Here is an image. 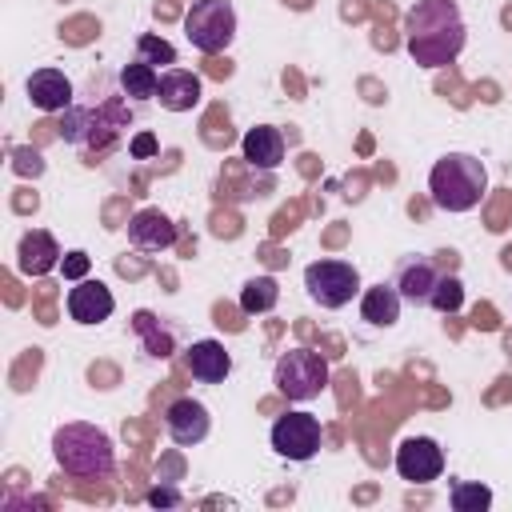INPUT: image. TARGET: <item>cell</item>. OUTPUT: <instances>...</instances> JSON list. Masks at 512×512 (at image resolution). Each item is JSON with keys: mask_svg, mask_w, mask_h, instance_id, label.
<instances>
[{"mask_svg": "<svg viewBox=\"0 0 512 512\" xmlns=\"http://www.w3.org/2000/svg\"><path fill=\"white\" fill-rule=\"evenodd\" d=\"M136 48H140V60H148V64H176V48L168 40L152 36V32H144L136 40Z\"/></svg>", "mask_w": 512, "mask_h": 512, "instance_id": "d4e9b609", "label": "cell"}, {"mask_svg": "<svg viewBox=\"0 0 512 512\" xmlns=\"http://www.w3.org/2000/svg\"><path fill=\"white\" fill-rule=\"evenodd\" d=\"M28 100L44 112H64L72 104V80L60 68H36L28 76Z\"/></svg>", "mask_w": 512, "mask_h": 512, "instance_id": "9a60e30c", "label": "cell"}, {"mask_svg": "<svg viewBox=\"0 0 512 512\" xmlns=\"http://www.w3.org/2000/svg\"><path fill=\"white\" fill-rule=\"evenodd\" d=\"M448 504H452V512H484L488 504H492V492L476 480V484H468V480H452L448 484Z\"/></svg>", "mask_w": 512, "mask_h": 512, "instance_id": "7402d4cb", "label": "cell"}, {"mask_svg": "<svg viewBox=\"0 0 512 512\" xmlns=\"http://www.w3.org/2000/svg\"><path fill=\"white\" fill-rule=\"evenodd\" d=\"M240 148H244V164H248V168L272 172V168H280V160H284V132L272 128V124H256V128L244 132Z\"/></svg>", "mask_w": 512, "mask_h": 512, "instance_id": "7c38bea8", "label": "cell"}, {"mask_svg": "<svg viewBox=\"0 0 512 512\" xmlns=\"http://www.w3.org/2000/svg\"><path fill=\"white\" fill-rule=\"evenodd\" d=\"M124 124H128V112H120L112 104H104L100 112L96 108H64L60 136L72 140V144H80L88 152V160H92V148L104 152L116 140V128H124Z\"/></svg>", "mask_w": 512, "mask_h": 512, "instance_id": "8992f818", "label": "cell"}, {"mask_svg": "<svg viewBox=\"0 0 512 512\" xmlns=\"http://www.w3.org/2000/svg\"><path fill=\"white\" fill-rule=\"evenodd\" d=\"M156 100H160L168 112H188V108H196V104H200V76L188 72V68H168V72H160Z\"/></svg>", "mask_w": 512, "mask_h": 512, "instance_id": "e0dca14e", "label": "cell"}, {"mask_svg": "<svg viewBox=\"0 0 512 512\" xmlns=\"http://www.w3.org/2000/svg\"><path fill=\"white\" fill-rule=\"evenodd\" d=\"M360 316L368 320V324H376V328H392L396 320H400V292H396V284H372V288H364V296H360Z\"/></svg>", "mask_w": 512, "mask_h": 512, "instance_id": "d6986e66", "label": "cell"}, {"mask_svg": "<svg viewBox=\"0 0 512 512\" xmlns=\"http://www.w3.org/2000/svg\"><path fill=\"white\" fill-rule=\"evenodd\" d=\"M184 364H188V372H192L200 384H220V380L232 372V356H228V348H224L220 340H196V344L188 348Z\"/></svg>", "mask_w": 512, "mask_h": 512, "instance_id": "2e32d148", "label": "cell"}, {"mask_svg": "<svg viewBox=\"0 0 512 512\" xmlns=\"http://www.w3.org/2000/svg\"><path fill=\"white\" fill-rule=\"evenodd\" d=\"M184 36L196 52L216 56L232 44L236 36V8L232 0H196L184 16Z\"/></svg>", "mask_w": 512, "mask_h": 512, "instance_id": "277c9868", "label": "cell"}, {"mask_svg": "<svg viewBox=\"0 0 512 512\" xmlns=\"http://www.w3.org/2000/svg\"><path fill=\"white\" fill-rule=\"evenodd\" d=\"M128 152H132V160H148V156H156V152H160V140H156L152 132H140V136H132Z\"/></svg>", "mask_w": 512, "mask_h": 512, "instance_id": "484cf974", "label": "cell"}, {"mask_svg": "<svg viewBox=\"0 0 512 512\" xmlns=\"http://www.w3.org/2000/svg\"><path fill=\"white\" fill-rule=\"evenodd\" d=\"M276 388L288 400H316L328 388V360L312 348H288L276 360Z\"/></svg>", "mask_w": 512, "mask_h": 512, "instance_id": "5b68a950", "label": "cell"}, {"mask_svg": "<svg viewBox=\"0 0 512 512\" xmlns=\"http://www.w3.org/2000/svg\"><path fill=\"white\" fill-rule=\"evenodd\" d=\"M16 264H20V272H28V276H44L48 268H56L60 264V248H56V240L48 236V232H24L20 236V244H16Z\"/></svg>", "mask_w": 512, "mask_h": 512, "instance_id": "ac0fdd59", "label": "cell"}, {"mask_svg": "<svg viewBox=\"0 0 512 512\" xmlns=\"http://www.w3.org/2000/svg\"><path fill=\"white\" fill-rule=\"evenodd\" d=\"M60 272L68 276V280H84V272H88V252H68L64 260H60Z\"/></svg>", "mask_w": 512, "mask_h": 512, "instance_id": "4316f807", "label": "cell"}, {"mask_svg": "<svg viewBox=\"0 0 512 512\" xmlns=\"http://www.w3.org/2000/svg\"><path fill=\"white\" fill-rule=\"evenodd\" d=\"M436 280H440V272H436V264H432L428 256H408V260H400V268H396V292H400V300H408V304H428Z\"/></svg>", "mask_w": 512, "mask_h": 512, "instance_id": "5bb4252c", "label": "cell"}, {"mask_svg": "<svg viewBox=\"0 0 512 512\" xmlns=\"http://www.w3.org/2000/svg\"><path fill=\"white\" fill-rule=\"evenodd\" d=\"M396 472L412 484H432L444 472V448L432 436H408L396 448Z\"/></svg>", "mask_w": 512, "mask_h": 512, "instance_id": "9c48e42d", "label": "cell"}, {"mask_svg": "<svg viewBox=\"0 0 512 512\" xmlns=\"http://www.w3.org/2000/svg\"><path fill=\"white\" fill-rule=\"evenodd\" d=\"M64 304H68V316L76 324H104L116 308L112 288L104 280H76V288H68Z\"/></svg>", "mask_w": 512, "mask_h": 512, "instance_id": "30bf717a", "label": "cell"}, {"mask_svg": "<svg viewBox=\"0 0 512 512\" xmlns=\"http://www.w3.org/2000/svg\"><path fill=\"white\" fill-rule=\"evenodd\" d=\"M132 328L144 336V348H148V356H156V360H164L168 352H172V332H164V328H156V316L152 312H136L132 316Z\"/></svg>", "mask_w": 512, "mask_h": 512, "instance_id": "603a6c76", "label": "cell"}, {"mask_svg": "<svg viewBox=\"0 0 512 512\" xmlns=\"http://www.w3.org/2000/svg\"><path fill=\"white\" fill-rule=\"evenodd\" d=\"M408 56L424 68H444L464 48V20L456 0H416L404 16Z\"/></svg>", "mask_w": 512, "mask_h": 512, "instance_id": "6da1fadb", "label": "cell"}, {"mask_svg": "<svg viewBox=\"0 0 512 512\" xmlns=\"http://www.w3.org/2000/svg\"><path fill=\"white\" fill-rule=\"evenodd\" d=\"M128 240L144 252H160V248H172L176 240V224L160 212V208H140L132 220H128Z\"/></svg>", "mask_w": 512, "mask_h": 512, "instance_id": "4fadbf2b", "label": "cell"}, {"mask_svg": "<svg viewBox=\"0 0 512 512\" xmlns=\"http://www.w3.org/2000/svg\"><path fill=\"white\" fill-rule=\"evenodd\" d=\"M52 456L64 472L72 476H84V480H96V476H108L116 468V448H112V436L100 432L96 424H84V420H72V424H60L52 432Z\"/></svg>", "mask_w": 512, "mask_h": 512, "instance_id": "3957f363", "label": "cell"}, {"mask_svg": "<svg viewBox=\"0 0 512 512\" xmlns=\"http://www.w3.org/2000/svg\"><path fill=\"white\" fill-rule=\"evenodd\" d=\"M176 500H180L176 492H160V488L152 492V504H176Z\"/></svg>", "mask_w": 512, "mask_h": 512, "instance_id": "f1b7e54d", "label": "cell"}, {"mask_svg": "<svg viewBox=\"0 0 512 512\" xmlns=\"http://www.w3.org/2000/svg\"><path fill=\"white\" fill-rule=\"evenodd\" d=\"M504 264H508V268H512V248H508V252H504Z\"/></svg>", "mask_w": 512, "mask_h": 512, "instance_id": "f546056e", "label": "cell"}, {"mask_svg": "<svg viewBox=\"0 0 512 512\" xmlns=\"http://www.w3.org/2000/svg\"><path fill=\"white\" fill-rule=\"evenodd\" d=\"M276 300H280V284H276L272 276H256V280H248L244 292H240V308H244L248 316H256V312H272Z\"/></svg>", "mask_w": 512, "mask_h": 512, "instance_id": "44dd1931", "label": "cell"}, {"mask_svg": "<svg viewBox=\"0 0 512 512\" xmlns=\"http://www.w3.org/2000/svg\"><path fill=\"white\" fill-rule=\"evenodd\" d=\"M120 88L132 100H152L156 88H160V76H156V68L148 60H132V64L120 68Z\"/></svg>", "mask_w": 512, "mask_h": 512, "instance_id": "ffe728a7", "label": "cell"}, {"mask_svg": "<svg viewBox=\"0 0 512 512\" xmlns=\"http://www.w3.org/2000/svg\"><path fill=\"white\" fill-rule=\"evenodd\" d=\"M304 288H308V296H312L320 308H344V304L360 292V272H356V264H348V260L324 256V260H312V264L304 268Z\"/></svg>", "mask_w": 512, "mask_h": 512, "instance_id": "52a82bcc", "label": "cell"}, {"mask_svg": "<svg viewBox=\"0 0 512 512\" xmlns=\"http://www.w3.org/2000/svg\"><path fill=\"white\" fill-rule=\"evenodd\" d=\"M428 304L436 308V312H456L460 304H464V284H460V276H452V272H444L440 280H436V288H432V296H428Z\"/></svg>", "mask_w": 512, "mask_h": 512, "instance_id": "cb8c5ba5", "label": "cell"}, {"mask_svg": "<svg viewBox=\"0 0 512 512\" xmlns=\"http://www.w3.org/2000/svg\"><path fill=\"white\" fill-rule=\"evenodd\" d=\"M16 168H20V172H32V176H36V172H40L44 164H40V156H36V152H28V148H24V152H16Z\"/></svg>", "mask_w": 512, "mask_h": 512, "instance_id": "83f0119b", "label": "cell"}, {"mask_svg": "<svg viewBox=\"0 0 512 512\" xmlns=\"http://www.w3.org/2000/svg\"><path fill=\"white\" fill-rule=\"evenodd\" d=\"M320 444H324V428H320V416H312V412H284L272 424V448L284 460L304 464L320 452Z\"/></svg>", "mask_w": 512, "mask_h": 512, "instance_id": "ba28073f", "label": "cell"}, {"mask_svg": "<svg viewBox=\"0 0 512 512\" xmlns=\"http://www.w3.org/2000/svg\"><path fill=\"white\" fill-rule=\"evenodd\" d=\"M164 428H168V436H172L180 448H192V444H200V440L208 436L212 420H208V408H204L200 400L180 396V400L168 404V412H164Z\"/></svg>", "mask_w": 512, "mask_h": 512, "instance_id": "8fae6325", "label": "cell"}, {"mask_svg": "<svg viewBox=\"0 0 512 512\" xmlns=\"http://www.w3.org/2000/svg\"><path fill=\"white\" fill-rule=\"evenodd\" d=\"M428 192L444 212H472L488 192V168L472 152H444L428 172Z\"/></svg>", "mask_w": 512, "mask_h": 512, "instance_id": "7a4b0ae2", "label": "cell"}]
</instances>
